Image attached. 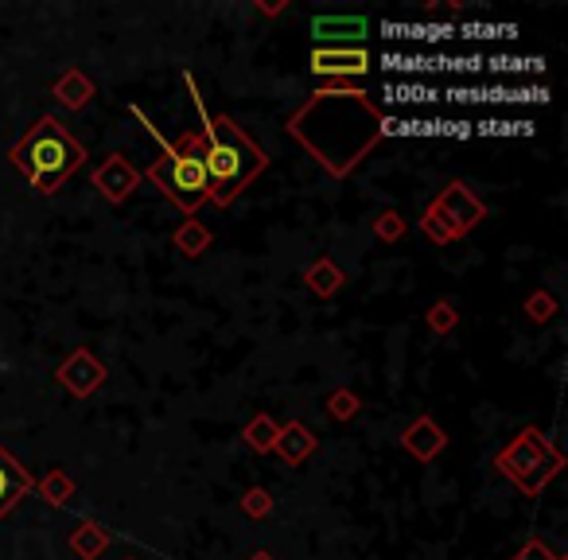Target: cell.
I'll list each match as a JSON object with an SVG mask.
<instances>
[{
	"instance_id": "6da1fadb",
	"label": "cell",
	"mask_w": 568,
	"mask_h": 560,
	"mask_svg": "<svg viewBox=\"0 0 568 560\" xmlns=\"http://www.w3.org/2000/svg\"><path fill=\"white\" fill-rule=\"evenodd\" d=\"M284 129L323 172L343 179L386 137V117L362 90L331 86V90H316L288 117Z\"/></svg>"
},
{
	"instance_id": "7a4b0ae2",
	"label": "cell",
	"mask_w": 568,
	"mask_h": 560,
	"mask_svg": "<svg viewBox=\"0 0 568 560\" xmlns=\"http://www.w3.org/2000/svg\"><path fill=\"white\" fill-rule=\"evenodd\" d=\"M187 90H191V102L199 109V121H203V140H207V175H211V203L218 207H230L242 191L249 187V179L269 168V156L253 144V140L242 133V125L226 113L211 117L207 113V102L195 86V74H183Z\"/></svg>"
},
{
	"instance_id": "3957f363",
	"label": "cell",
	"mask_w": 568,
	"mask_h": 560,
	"mask_svg": "<svg viewBox=\"0 0 568 560\" xmlns=\"http://www.w3.org/2000/svg\"><path fill=\"white\" fill-rule=\"evenodd\" d=\"M8 160L28 175V183L39 195H55L63 187V179L86 164V148L55 117H39L28 129V137L8 152Z\"/></svg>"
},
{
	"instance_id": "277c9868",
	"label": "cell",
	"mask_w": 568,
	"mask_h": 560,
	"mask_svg": "<svg viewBox=\"0 0 568 560\" xmlns=\"http://www.w3.org/2000/svg\"><path fill=\"white\" fill-rule=\"evenodd\" d=\"M148 179L176 203L183 214H199L211 203V175H207V140L203 133L187 129L183 137L168 148V156H160Z\"/></svg>"
},
{
	"instance_id": "5b68a950",
	"label": "cell",
	"mask_w": 568,
	"mask_h": 560,
	"mask_svg": "<svg viewBox=\"0 0 568 560\" xmlns=\"http://www.w3.org/2000/svg\"><path fill=\"white\" fill-rule=\"evenodd\" d=\"M495 467L510 483H518L522 494L537 498L541 490L557 479V471L565 467V455L545 440L541 428H522V432L514 436V444H506V448L498 452Z\"/></svg>"
},
{
	"instance_id": "8992f818",
	"label": "cell",
	"mask_w": 568,
	"mask_h": 560,
	"mask_svg": "<svg viewBox=\"0 0 568 560\" xmlns=\"http://www.w3.org/2000/svg\"><path fill=\"white\" fill-rule=\"evenodd\" d=\"M428 207L436 210L440 218H448V222H452V230H456L460 238L463 234H471V230L487 218V207L471 195V187H467V183H448V187H444V191H440Z\"/></svg>"
},
{
	"instance_id": "52a82bcc",
	"label": "cell",
	"mask_w": 568,
	"mask_h": 560,
	"mask_svg": "<svg viewBox=\"0 0 568 560\" xmlns=\"http://www.w3.org/2000/svg\"><path fill=\"white\" fill-rule=\"evenodd\" d=\"M106 374H109L106 366L82 347V350H74L71 358L55 370V382L63 385L67 393H74V397H90V393H98V389L106 385Z\"/></svg>"
},
{
	"instance_id": "ba28073f",
	"label": "cell",
	"mask_w": 568,
	"mask_h": 560,
	"mask_svg": "<svg viewBox=\"0 0 568 560\" xmlns=\"http://www.w3.org/2000/svg\"><path fill=\"white\" fill-rule=\"evenodd\" d=\"M308 67L320 78H362L370 70V55L366 47H316Z\"/></svg>"
},
{
	"instance_id": "9c48e42d",
	"label": "cell",
	"mask_w": 568,
	"mask_h": 560,
	"mask_svg": "<svg viewBox=\"0 0 568 560\" xmlns=\"http://www.w3.org/2000/svg\"><path fill=\"white\" fill-rule=\"evenodd\" d=\"M137 183H141V172L129 164V156H121V152H113L106 164L94 172V187L102 191V199L113 203V207H121L133 191H137Z\"/></svg>"
},
{
	"instance_id": "30bf717a",
	"label": "cell",
	"mask_w": 568,
	"mask_h": 560,
	"mask_svg": "<svg viewBox=\"0 0 568 560\" xmlns=\"http://www.w3.org/2000/svg\"><path fill=\"white\" fill-rule=\"evenodd\" d=\"M312 35L320 47H366L370 24L366 16H316Z\"/></svg>"
},
{
	"instance_id": "8fae6325",
	"label": "cell",
	"mask_w": 568,
	"mask_h": 560,
	"mask_svg": "<svg viewBox=\"0 0 568 560\" xmlns=\"http://www.w3.org/2000/svg\"><path fill=\"white\" fill-rule=\"evenodd\" d=\"M401 448L413 455V459H421V463H432L436 455L448 448V436H444V428L432 417H417L401 432Z\"/></svg>"
},
{
	"instance_id": "7c38bea8",
	"label": "cell",
	"mask_w": 568,
	"mask_h": 560,
	"mask_svg": "<svg viewBox=\"0 0 568 560\" xmlns=\"http://www.w3.org/2000/svg\"><path fill=\"white\" fill-rule=\"evenodd\" d=\"M32 487H36V479L20 467V459L0 448V518H4V514H12V510H16V502L32 494Z\"/></svg>"
},
{
	"instance_id": "4fadbf2b",
	"label": "cell",
	"mask_w": 568,
	"mask_h": 560,
	"mask_svg": "<svg viewBox=\"0 0 568 560\" xmlns=\"http://www.w3.org/2000/svg\"><path fill=\"white\" fill-rule=\"evenodd\" d=\"M273 452L281 455L284 463H304L308 455L316 452V436L308 432V424H300V420H288L281 424V432H277V444H273Z\"/></svg>"
},
{
	"instance_id": "5bb4252c",
	"label": "cell",
	"mask_w": 568,
	"mask_h": 560,
	"mask_svg": "<svg viewBox=\"0 0 568 560\" xmlns=\"http://www.w3.org/2000/svg\"><path fill=\"white\" fill-rule=\"evenodd\" d=\"M51 94H55V102L67 105V109H82V105H90V98H94V82L82 70H67V74H59V82L51 86Z\"/></svg>"
},
{
	"instance_id": "9a60e30c",
	"label": "cell",
	"mask_w": 568,
	"mask_h": 560,
	"mask_svg": "<svg viewBox=\"0 0 568 560\" xmlns=\"http://www.w3.org/2000/svg\"><path fill=\"white\" fill-rule=\"evenodd\" d=\"M71 549L78 560H98L109 549V529L98 522H78L71 533Z\"/></svg>"
},
{
	"instance_id": "2e32d148",
	"label": "cell",
	"mask_w": 568,
	"mask_h": 560,
	"mask_svg": "<svg viewBox=\"0 0 568 560\" xmlns=\"http://www.w3.org/2000/svg\"><path fill=\"white\" fill-rule=\"evenodd\" d=\"M343 280H347L343 277V269H339L331 257H320V261H316V265H308V273H304V284H308L316 296H323V300H327V296H335V292L343 288Z\"/></svg>"
},
{
	"instance_id": "e0dca14e",
	"label": "cell",
	"mask_w": 568,
	"mask_h": 560,
	"mask_svg": "<svg viewBox=\"0 0 568 560\" xmlns=\"http://www.w3.org/2000/svg\"><path fill=\"white\" fill-rule=\"evenodd\" d=\"M172 242H176V249L183 253V257H203V253L211 249L214 234L203 226V222H199V218H187L176 234H172Z\"/></svg>"
},
{
	"instance_id": "ac0fdd59",
	"label": "cell",
	"mask_w": 568,
	"mask_h": 560,
	"mask_svg": "<svg viewBox=\"0 0 568 560\" xmlns=\"http://www.w3.org/2000/svg\"><path fill=\"white\" fill-rule=\"evenodd\" d=\"M277 432H281V424H277V420L273 417H265V413H261V417H253L246 424V428H242V440H246V448H253V452H273V444H277Z\"/></svg>"
},
{
	"instance_id": "d6986e66",
	"label": "cell",
	"mask_w": 568,
	"mask_h": 560,
	"mask_svg": "<svg viewBox=\"0 0 568 560\" xmlns=\"http://www.w3.org/2000/svg\"><path fill=\"white\" fill-rule=\"evenodd\" d=\"M421 234H425L432 245H452L460 242V234L452 230V222L448 218H440L432 207H425V214H421Z\"/></svg>"
},
{
	"instance_id": "ffe728a7",
	"label": "cell",
	"mask_w": 568,
	"mask_h": 560,
	"mask_svg": "<svg viewBox=\"0 0 568 560\" xmlns=\"http://www.w3.org/2000/svg\"><path fill=\"white\" fill-rule=\"evenodd\" d=\"M39 494L51 502V506H67L74 498V483H71V475L67 471H51L43 483H39Z\"/></svg>"
},
{
	"instance_id": "44dd1931",
	"label": "cell",
	"mask_w": 568,
	"mask_h": 560,
	"mask_svg": "<svg viewBox=\"0 0 568 560\" xmlns=\"http://www.w3.org/2000/svg\"><path fill=\"white\" fill-rule=\"evenodd\" d=\"M358 409H362V401H358L355 389H335V393L327 397V413L335 420H355Z\"/></svg>"
},
{
	"instance_id": "7402d4cb",
	"label": "cell",
	"mask_w": 568,
	"mask_h": 560,
	"mask_svg": "<svg viewBox=\"0 0 568 560\" xmlns=\"http://www.w3.org/2000/svg\"><path fill=\"white\" fill-rule=\"evenodd\" d=\"M425 319H428V331H436V335H448V331H456V327H460V312H456L448 300L432 304Z\"/></svg>"
},
{
	"instance_id": "603a6c76",
	"label": "cell",
	"mask_w": 568,
	"mask_h": 560,
	"mask_svg": "<svg viewBox=\"0 0 568 560\" xmlns=\"http://www.w3.org/2000/svg\"><path fill=\"white\" fill-rule=\"evenodd\" d=\"M374 238H382V242H401V238H405V218H401L397 210H382V214L374 218Z\"/></svg>"
},
{
	"instance_id": "cb8c5ba5",
	"label": "cell",
	"mask_w": 568,
	"mask_h": 560,
	"mask_svg": "<svg viewBox=\"0 0 568 560\" xmlns=\"http://www.w3.org/2000/svg\"><path fill=\"white\" fill-rule=\"evenodd\" d=\"M242 510H246V518H269L273 514V494L261 487H249L246 494H242Z\"/></svg>"
},
{
	"instance_id": "d4e9b609",
	"label": "cell",
	"mask_w": 568,
	"mask_h": 560,
	"mask_svg": "<svg viewBox=\"0 0 568 560\" xmlns=\"http://www.w3.org/2000/svg\"><path fill=\"white\" fill-rule=\"evenodd\" d=\"M526 315H530V323H549L557 315V300L549 292H533L526 300Z\"/></svg>"
},
{
	"instance_id": "484cf974",
	"label": "cell",
	"mask_w": 568,
	"mask_h": 560,
	"mask_svg": "<svg viewBox=\"0 0 568 560\" xmlns=\"http://www.w3.org/2000/svg\"><path fill=\"white\" fill-rule=\"evenodd\" d=\"M514 560H565V557H561V553H553L545 541H537V537H533V541H526V545L518 549V557Z\"/></svg>"
},
{
	"instance_id": "4316f807",
	"label": "cell",
	"mask_w": 568,
	"mask_h": 560,
	"mask_svg": "<svg viewBox=\"0 0 568 560\" xmlns=\"http://www.w3.org/2000/svg\"><path fill=\"white\" fill-rule=\"evenodd\" d=\"M284 8H288V4H257V12H261V16H281Z\"/></svg>"
},
{
	"instance_id": "83f0119b",
	"label": "cell",
	"mask_w": 568,
	"mask_h": 560,
	"mask_svg": "<svg viewBox=\"0 0 568 560\" xmlns=\"http://www.w3.org/2000/svg\"><path fill=\"white\" fill-rule=\"evenodd\" d=\"M249 560H277V557H273L269 549H257V553H253V557H249Z\"/></svg>"
},
{
	"instance_id": "f1b7e54d",
	"label": "cell",
	"mask_w": 568,
	"mask_h": 560,
	"mask_svg": "<svg viewBox=\"0 0 568 560\" xmlns=\"http://www.w3.org/2000/svg\"><path fill=\"white\" fill-rule=\"evenodd\" d=\"M129 560H133V557H129Z\"/></svg>"
}]
</instances>
